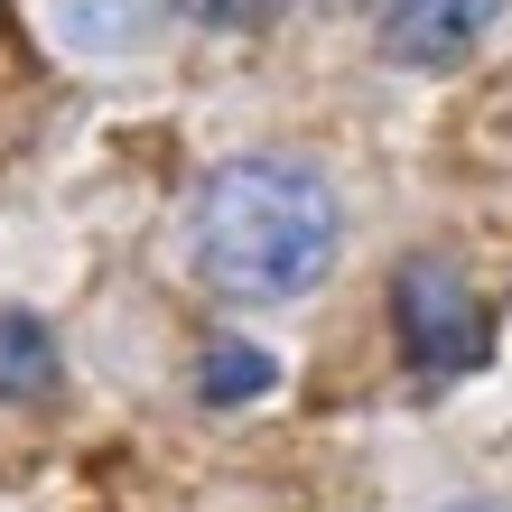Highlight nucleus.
<instances>
[{
  "label": "nucleus",
  "instance_id": "nucleus-1",
  "mask_svg": "<svg viewBox=\"0 0 512 512\" xmlns=\"http://www.w3.org/2000/svg\"><path fill=\"white\" fill-rule=\"evenodd\" d=\"M336 187L308 159H233L196 196V270L243 308H289L336 270Z\"/></svg>",
  "mask_w": 512,
  "mask_h": 512
},
{
  "label": "nucleus",
  "instance_id": "nucleus-7",
  "mask_svg": "<svg viewBox=\"0 0 512 512\" xmlns=\"http://www.w3.org/2000/svg\"><path fill=\"white\" fill-rule=\"evenodd\" d=\"M457 512H503V503H457Z\"/></svg>",
  "mask_w": 512,
  "mask_h": 512
},
{
  "label": "nucleus",
  "instance_id": "nucleus-6",
  "mask_svg": "<svg viewBox=\"0 0 512 512\" xmlns=\"http://www.w3.org/2000/svg\"><path fill=\"white\" fill-rule=\"evenodd\" d=\"M280 10H289V0H177V19H196V28H224V38H233V28H270Z\"/></svg>",
  "mask_w": 512,
  "mask_h": 512
},
{
  "label": "nucleus",
  "instance_id": "nucleus-3",
  "mask_svg": "<svg viewBox=\"0 0 512 512\" xmlns=\"http://www.w3.org/2000/svg\"><path fill=\"white\" fill-rule=\"evenodd\" d=\"M494 19L503 0H373V28L401 66H466Z\"/></svg>",
  "mask_w": 512,
  "mask_h": 512
},
{
  "label": "nucleus",
  "instance_id": "nucleus-2",
  "mask_svg": "<svg viewBox=\"0 0 512 512\" xmlns=\"http://www.w3.org/2000/svg\"><path fill=\"white\" fill-rule=\"evenodd\" d=\"M391 336H401V364L419 382H466L494 354V317H485V298H475V280L457 261L410 252L391 270Z\"/></svg>",
  "mask_w": 512,
  "mask_h": 512
},
{
  "label": "nucleus",
  "instance_id": "nucleus-5",
  "mask_svg": "<svg viewBox=\"0 0 512 512\" xmlns=\"http://www.w3.org/2000/svg\"><path fill=\"white\" fill-rule=\"evenodd\" d=\"M196 391H205L215 410H224V401H261V391H270V354H261V345H233V336L205 345V382H196Z\"/></svg>",
  "mask_w": 512,
  "mask_h": 512
},
{
  "label": "nucleus",
  "instance_id": "nucleus-8",
  "mask_svg": "<svg viewBox=\"0 0 512 512\" xmlns=\"http://www.w3.org/2000/svg\"><path fill=\"white\" fill-rule=\"evenodd\" d=\"M0 38H10V0H0Z\"/></svg>",
  "mask_w": 512,
  "mask_h": 512
},
{
  "label": "nucleus",
  "instance_id": "nucleus-4",
  "mask_svg": "<svg viewBox=\"0 0 512 512\" xmlns=\"http://www.w3.org/2000/svg\"><path fill=\"white\" fill-rule=\"evenodd\" d=\"M66 391V364H56L47 317H28L19 298H0V401L10 410H47Z\"/></svg>",
  "mask_w": 512,
  "mask_h": 512
}]
</instances>
